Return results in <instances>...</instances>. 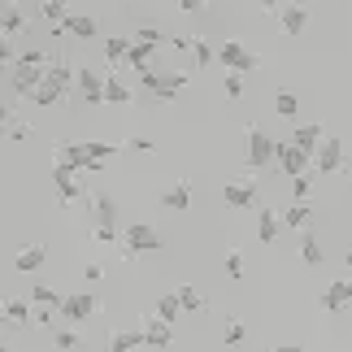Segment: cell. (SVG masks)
<instances>
[{"label": "cell", "mask_w": 352, "mask_h": 352, "mask_svg": "<svg viewBox=\"0 0 352 352\" xmlns=\"http://www.w3.org/2000/svg\"><path fill=\"white\" fill-rule=\"evenodd\" d=\"M135 74H140V83L148 87V96L161 100V104L179 100V91L187 87V70H161V61L144 65V70H135Z\"/></svg>", "instance_id": "6da1fadb"}, {"label": "cell", "mask_w": 352, "mask_h": 352, "mask_svg": "<svg viewBox=\"0 0 352 352\" xmlns=\"http://www.w3.org/2000/svg\"><path fill=\"white\" fill-rule=\"evenodd\" d=\"M157 248H161V235H157L153 222H131V226H122V243H118V256H122V261H135V256L157 252Z\"/></svg>", "instance_id": "7a4b0ae2"}, {"label": "cell", "mask_w": 352, "mask_h": 352, "mask_svg": "<svg viewBox=\"0 0 352 352\" xmlns=\"http://www.w3.org/2000/svg\"><path fill=\"white\" fill-rule=\"evenodd\" d=\"M48 179H52V187H57V196H61V209H70V205H78V200H87L83 174H78L74 166H65V161H52Z\"/></svg>", "instance_id": "3957f363"}, {"label": "cell", "mask_w": 352, "mask_h": 352, "mask_svg": "<svg viewBox=\"0 0 352 352\" xmlns=\"http://www.w3.org/2000/svg\"><path fill=\"white\" fill-rule=\"evenodd\" d=\"M248 135V170H270L278 161V140L261 126H248L243 131Z\"/></svg>", "instance_id": "277c9868"}, {"label": "cell", "mask_w": 352, "mask_h": 352, "mask_svg": "<svg viewBox=\"0 0 352 352\" xmlns=\"http://www.w3.org/2000/svg\"><path fill=\"white\" fill-rule=\"evenodd\" d=\"M44 74H48V65L13 61V70H9V96H13V100H31V91L44 83Z\"/></svg>", "instance_id": "5b68a950"}, {"label": "cell", "mask_w": 352, "mask_h": 352, "mask_svg": "<svg viewBox=\"0 0 352 352\" xmlns=\"http://www.w3.org/2000/svg\"><path fill=\"white\" fill-rule=\"evenodd\" d=\"M218 65H222V70L248 74V70H261V57H256V52H248L239 39H222V44H218Z\"/></svg>", "instance_id": "8992f818"}, {"label": "cell", "mask_w": 352, "mask_h": 352, "mask_svg": "<svg viewBox=\"0 0 352 352\" xmlns=\"http://www.w3.org/2000/svg\"><path fill=\"white\" fill-rule=\"evenodd\" d=\"M74 100H83V104H104V74H96L91 65H78Z\"/></svg>", "instance_id": "52a82bcc"}, {"label": "cell", "mask_w": 352, "mask_h": 352, "mask_svg": "<svg viewBox=\"0 0 352 352\" xmlns=\"http://www.w3.org/2000/svg\"><path fill=\"white\" fill-rule=\"evenodd\" d=\"M222 205L226 209H256V183L252 179H235V183H222Z\"/></svg>", "instance_id": "ba28073f"}, {"label": "cell", "mask_w": 352, "mask_h": 352, "mask_svg": "<svg viewBox=\"0 0 352 352\" xmlns=\"http://www.w3.org/2000/svg\"><path fill=\"white\" fill-rule=\"evenodd\" d=\"M96 309H100V305H96V296L74 292V296H65V300H61V318L70 322V327H83V322L96 314Z\"/></svg>", "instance_id": "9c48e42d"}, {"label": "cell", "mask_w": 352, "mask_h": 352, "mask_svg": "<svg viewBox=\"0 0 352 352\" xmlns=\"http://www.w3.org/2000/svg\"><path fill=\"white\" fill-rule=\"evenodd\" d=\"M314 166H318V174L344 170V140H340V135H327V140H322V148L314 153Z\"/></svg>", "instance_id": "30bf717a"}, {"label": "cell", "mask_w": 352, "mask_h": 352, "mask_svg": "<svg viewBox=\"0 0 352 352\" xmlns=\"http://www.w3.org/2000/svg\"><path fill=\"white\" fill-rule=\"evenodd\" d=\"M309 161H314V153H305L300 144H283V140H278V161H274V166L287 174V179H292V174H305Z\"/></svg>", "instance_id": "8fae6325"}, {"label": "cell", "mask_w": 352, "mask_h": 352, "mask_svg": "<svg viewBox=\"0 0 352 352\" xmlns=\"http://www.w3.org/2000/svg\"><path fill=\"white\" fill-rule=\"evenodd\" d=\"M48 265V248L44 243H26V248L13 252V274H39Z\"/></svg>", "instance_id": "7c38bea8"}, {"label": "cell", "mask_w": 352, "mask_h": 352, "mask_svg": "<svg viewBox=\"0 0 352 352\" xmlns=\"http://www.w3.org/2000/svg\"><path fill=\"white\" fill-rule=\"evenodd\" d=\"M309 26V9L300 0H287V5H278V31L283 35H300Z\"/></svg>", "instance_id": "4fadbf2b"}, {"label": "cell", "mask_w": 352, "mask_h": 352, "mask_svg": "<svg viewBox=\"0 0 352 352\" xmlns=\"http://www.w3.org/2000/svg\"><path fill=\"white\" fill-rule=\"evenodd\" d=\"M144 344H148V348H170V344H174V322L148 314V322H144Z\"/></svg>", "instance_id": "5bb4252c"}, {"label": "cell", "mask_w": 352, "mask_h": 352, "mask_svg": "<svg viewBox=\"0 0 352 352\" xmlns=\"http://www.w3.org/2000/svg\"><path fill=\"white\" fill-rule=\"evenodd\" d=\"M352 305V278H335L327 292H322V309L327 314H344V309Z\"/></svg>", "instance_id": "9a60e30c"}, {"label": "cell", "mask_w": 352, "mask_h": 352, "mask_svg": "<svg viewBox=\"0 0 352 352\" xmlns=\"http://www.w3.org/2000/svg\"><path fill=\"white\" fill-rule=\"evenodd\" d=\"M278 231H283V213H274L270 205H256V239L278 243Z\"/></svg>", "instance_id": "2e32d148"}, {"label": "cell", "mask_w": 352, "mask_h": 352, "mask_svg": "<svg viewBox=\"0 0 352 352\" xmlns=\"http://www.w3.org/2000/svg\"><path fill=\"white\" fill-rule=\"evenodd\" d=\"M174 48H183V52H192V61L196 65H218V48H209L200 35H187V39H170Z\"/></svg>", "instance_id": "e0dca14e"}, {"label": "cell", "mask_w": 352, "mask_h": 352, "mask_svg": "<svg viewBox=\"0 0 352 352\" xmlns=\"http://www.w3.org/2000/svg\"><path fill=\"white\" fill-rule=\"evenodd\" d=\"M322 261H327V243H322L314 231H300V265L305 270H318Z\"/></svg>", "instance_id": "ac0fdd59"}, {"label": "cell", "mask_w": 352, "mask_h": 352, "mask_svg": "<svg viewBox=\"0 0 352 352\" xmlns=\"http://www.w3.org/2000/svg\"><path fill=\"white\" fill-rule=\"evenodd\" d=\"M161 205H166V209H174V213L192 209V179H179V183H170L166 192H161Z\"/></svg>", "instance_id": "d6986e66"}, {"label": "cell", "mask_w": 352, "mask_h": 352, "mask_svg": "<svg viewBox=\"0 0 352 352\" xmlns=\"http://www.w3.org/2000/svg\"><path fill=\"white\" fill-rule=\"evenodd\" d=\"M5 322H9V327H26V322H35V300H31V296H26V300L9 296V300H5Z\"/></svg>", "instance_id": "ffe728a7"}, {"label": "cell", "mask_w": 352, "mask_h": 352, "mask_svg": "<svg viewBox=\"0 0 352 352\" xmlns=\"http://www.w3.org/2000/svg\"><path fill=\"white\" fill-rule=\"evenodd\" d=\"M283 226H287V231H309V226H314V205H309V200H296L292 209H283Z\"/></svg>", "instance_id": "44dd1931"}, {"label": "cell", "mask_w": 352, "mask_h": 352, "mask_svg": "<svg viewBox=\"0 0 352 352\" xmlns=\"http://www.w3.org/2000/svg\"><path fill=\"white\" fill-rule=\"evenodd\" d=\"M322 140H327V131H322L318 122H305V126H296V131H292V144H300L305 153H318Z\"/></svg>", "instance_id": "7402d4cb"}, {"label": "cell", "mask_w": 352, "mask_h": 352, "mask_svg": "<svg viewBox=\"0 0 352 352\" xmlns=\"http://www.w3.org/2000/svg\"><path fill=\"white\" fill-rule=\"evenodd\" d=\"M87 205H91V218H96V222H104V226H118V205H113V196L96 192V196H87Z\"/></svg>", "instance_id": "603a6c76"}, {"label": "cell", "mask_w": 352, "mask_h": 352, "mask_svg": "<svg viewBox=\"0 0 352 352\" xmlns=\"http://www.w3.org/2000/svg\"><path fill=\"white\" fill-rule=\"evenodd\" d=\"M61 31L74 35V39H91L96 35V18H91V13H70V18L61 22Z\"/></svg>", "instance_id": "cb8c5ba5"}, {"label": "cell", "mask_w": 352, "mask_h": 352, "mask_svg": "<svg viewBox=\"0 0 352 352\" xmlns=\"http://www.w3.org/2000/svg\"><path fill=\"white\" fill-rule=\"evenodd\" d=\"M148 61H157V44H144V39H135L131 52H126V61L122 65H131V70H144Z\"/></svg>", "instance_id": "d4e9b609"}, {"label": "cell", "mask_w": 352, "mask_h": 352, "mask_svg": "<svg viewBox=\"0 0 352 352\" xmlns=\"http://www.w3.org/2000/svg\"><path fill=\"white\" fill-rule=\"evenodd\" d=\"M31 300H35V309H52V314H61V300H65V296L52 292L48 283H35V287H31Z\"/></svg>", "instance_id": "484cf974"}, {"label": "cell", "mask_w": 352, "mask_h": 352, "mask_svg": "<svg viewBox=\"0 0 352 352\" xmlns=\"http://www.w3.org/2000/svg\"><path fill=\"white\" fill-rule=\"evenodd\" d=\"M5 135H9L13 144H26V140H31V135H35V131L26 126V122H22L18 113H13V104H5Z\"/></svg>", "instance_id": "4316f807"}, {"label": "cell", "mask_w": 352, "mask_h": 352, "mask_svg": "<svg viewBox=\"0 0 352 352\" xmlns=\"http://www.w3.org/2000/svg\"><path fill=\"white\" fill-rule=\"evenodd\" d=\"M131 348H148L144 331H113L109 335V352H131Z\"/></svg>", "instance_id": "83f0119b"}, {"label": "cell", "mask_w": 352, "mask_h": 352, "mask_svg": "<svg viewBox=\"0 0 352 352\" xmlns=\"http://www.w3.org/2000/svg\"><path fill=\"white\" fill-rule=\"evenodd\" d=\"M61 100H65V91H61V87H52L48 78L31 91V104H39V109H48V104H61Z\"/></svg>", "instance_id": "f1b7e54d"}, {"label": "cell", "mask_w": 352, "mask_h": 352, "mask_svg": "<svg viewBox=\"0 0 352 352\" xmlns=\"http://www.w3.org/2000/svg\"><path fill=\"white\" fill-rule=\"evenodd\" d=\"M104 104H131V87L118 83V74H104Z\"/></svg>", "instance_id": "f546056e"}, {"label": "cell", "mask_w": 352, "mask_h": 352, "mask_svg": "<svg viewBox=\"0 0 352 352\" xmlns=\"http://www.w3.org/2000/svg\"><path fill=\"white\" fill-rule=\"evenodd\" d=\"M243 340H248V327H243L239 318H226L222 322V348H239Z\"/></svg>", "instance_id": "4dcf8cb0"}, {"label": "cell", "mask_w": 352, "mask_h": 352, "mask_svg": "<svg viewBox=\"0 0 352 352\" xmlns=\"http://www.w3.org/2000/svg\"><path fill=\"white\" fill-rule=\"evenodd\" d=\"M183 314H187V309H183V300H179V292H170V296H161V300H157V318L179 322Z\"/></svg>", "instance_id": "1f68e13d"}, {"label": "cell", "mask_w": 352, "mask_h": 352, "mask_svg": "<svg viewBox=\"0 0 352 352\" xmlns=\"http://www.w3.org/2000/svg\"><path fill=\"white\" fill-rule=\"evenodd\" d=\"M0 31H5L9 39H13V35H22V31H26V13H22L18 5H9V9H5V18H0Z\"/></svg>", "instance_id": "d6a6232c"}, {"label": "cell", "mask_w": 352, "mask_h": 352, "mask_svg": "<svg viewBox=\"0 0 352 352\" xmlns=\"http://www.w3.org/2000/svg\"><path fill=\"white\" fill-rule=\"evenodd\" d=\"M222 270H226V278H231V283H239L243 278V252L239 248H226L222 252Z\"/></svg>", "instance_id": "836d02e7"}, {"label": "cell", "mask_w": 352, "mask_h": 352, "mask_svg": "<svg viewBox=\"0 0 352 352\" xmlns=\"http://www.w3.org/2000/svg\"><path fill=\"white\" fill-rule=\"evenodd\" d=\"M126 52H131V39L126 35H113V39H104V57H109L113 65L126 61Z\"/></svg>", "instance_id": "e575fe53"}, {"label": "cell", "mask_w": 352, "mask_h": 352, "mask_svg": "<svg viewBox=\"0 0 352 352\" xmlns=\"http://www.w3.org/2000/svg\"><path fill=\"white\" fill-rule=\"evenodd\" d=\"M296 109H300V100H296L287 87L274 91V113H278V118H296Z\"/></svg>", "instance_id": "d590c367"}, {"label": "cell", "mask_w": 352, "mask_h": 352, "mask_svg": "<svg viewBox=\"0 0 352 352\" xmlns=\"http://www.w3.org/2000/svg\"><path fill=\"white\" fill-rule=\"evenodd\" d=\"M39 13H44V22H52V26H61L65 18H70V13H65V0H44Z\"/></svg>", "instance_id": "8d00e7d4"}, {"label": "cell", "mask_w": 352, "mask_h": 352, "mask_svg": "<svg viewBox=\"0 0 352 352\" xmlns=\"http://www.w3.org/2000/svg\"><path fill=\"white\" fill-rule=\"evenodd\" d=\"M91 239H96L100 248H118V243H122L118 226H104V222H96V231H91Z\"/></svg>", "instance_id": "74e56055"}, {"label": "cell", "mask_w": 352, "mask_h": 352, "mask_svg": "<svg viewBox=\"0 0 352 352\" xmlns=\"http://www.w3.org/2000/svg\"><path fill=\"white\" fill-rule=\"evenodd\" d=\"M179 300H183L187 314H200V309H205V296H200L196 287H179Z\"/></svg>", "instance_id": "f35d334b"}, {"label": "cell", "mask_w": 352, "mask_h": 352, "mask_svg": "<svg viewBox=\"0 0 352 352\" xmlns=\"http://www.w3.org/2000/svg\"><path fill=\"white\" fill-rule=\"evenodd\" d=\"M52 348L74 352V348H83V340H78V331H57V335H52Z\"/></svg>", "instance_id": "ab89813d"}, {"label": "cell", "mask_w": 352, "mask_h": 352, "mask_svg": "<svg viewBox=\"0 0 352 352\" xmlns=\"http://www.w3.org/2000/svg\"><path fill=\"white\" fill-rule=\"evenodd\" d=\"M309 192H314V179L309 174H292V200H309Z\"/></svg>", "instance_id": "60d3db41"}, {"label": "cell", "mask_w": 352, "mask_h": 352, "mask_svg": "<svg viewBox=\"0 0 352 352\" xmlns=\"http://www.w3.org/2000/svg\"><path fill=\"white\" fill-rule=\"evenodd\" d=\"M222 87H226V96H231V100H239V96H243V78H239V70H226Z\"/></svg>", "instance_id": "b9f144b4"}, {"label": "cell", "mask_w": 352, "mask_h": 352, "mask_svg": "<svg viewBox=\"0 0 352 352\" xmlns=\"http://www.w3.org/2000/svg\"><path fill=\"white\" fill-rule=\"evenodd\" d=\"M83 144H87V153H91V157H100V161L118 157V144H100V140H83Z\"/></svg>", "instance_id": "7bdbcfd3"}, {"label": "cell", "mask_w": 352, "mask_h": 352, "mask_svg": "<svg viewBox=\"0 0 352 352\" xmlns=\"http://www.w3.org/2000/svg\"><path fill=\"white\" fill-rule=\"evenodd\" d=\"M18 61H31V65H48V52H39V48H26V52H18Z\"/></svg>", "instance_id": "ee69618b"}, {"label": "cell", "mask_w": 352, "mask_h": 352, "mask_svg": "<svg viewBox=\"0 0 352 352\" xmlns=\"http://www.w3.org/2000/svg\"><path fill=\"white\" fill-rule=\"evenodd\" d=\"M83 274H87L91 283H100V278H104V265H100V261H87V265H83Z\"/></svg>", "instance_id": "f6af8a7d"}, {"label": "cell", "mask_w": 352, "mask_h": 352, "mask_svg": "<svg viewBox=\"0 0 352 352\" xmlns=\"http://www.w3.org/2000/svg\"><path fill=\"white\" fill-rule=\"evenodd\" d=\"M174 5H179L183 13H200V9H205V0H174Z\"/></svg>", "instance_id": "bcb514c9"}, {"label": "cell", "mask_w": 352, "mask_h": 352, "mask_svg": "<svg viewBox=\"0 0 352 352\" xmlns=\"http://www.w3.org/2000/svg\"><path fill=\"white\" fill-rule=\"evenodd\" d=\"M126 148H131V153H153V144L140 140V135H135V140H126Z\"/></svg>", "instance_id": "7dc6e473"}, {"label": "cell", "mask_w": 352, "mask_h": 352, "mask_svg": "<svg viewBox=\"0 0 352 352\" xmlns=\"http://www.w3.org/2000/svg\"><path fill=\"white\" fill-rule=\"evenodd\" d=\"M0 61H5V65H13V61H18V57H13V44H9V35H5V44H0Z\"/></svg>", "instance_id": "c3c4849f"}, {"label": "cell", "mask_w": 352, "mask_h": 352, "mask_svg": "<svg viewBox=\"0 0 352 352\" xmlns=\"http://www.w3.org/2000/svg\"><path fill=\"white\" fill-rule=\"evenodd\" d=\"M278 5H283V0H261V9H274V13H278Z\"/></svg>", "instance_id": "681fc988"}, {"label": "cell", "mask_w": 352, "mask_h": 352, "mask_svg": "<svg viewBox=\"0 0 352 352\" xmlns=\"http://www.w3.org/2000/svg\"><path fill=\"white\" fill-rule=\"evenodd\" d=\"M344 265H348V270H352V248H348V252H344Z\"/></svg>", "instance_id": "f907efd6"}, {"label": "cell", "mask_w": 352, "mask_h": 352, "mask_svg": "<svg viewBox=\"0 0 352 352\" xmlns=\"http://www.w3.org/2000/svg\"><path fill=\"white\" fill-rule=\"evenodd\" d=\"M344 174H348V179H352V166H344Z\"/></svg>", "instance_id": "816d5d0a"}]
</instances>
